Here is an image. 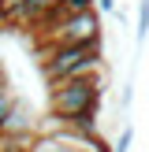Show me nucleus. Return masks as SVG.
Returning <instances> with one entry per match:
<instances>
[{"label": "nucleus", "mask_w": 149, "mask_h": 152, "mask_svg": "<svg viewBox=\"0 0 149 152\" xmlns=\"http://www.w3.org/2000/svg\"><path fill=\"white\" fill-rule=\"evenodd\" d=\"M7 89H11V78H7V71L0 67V93H7Z\"/></svg>", "instance_id": "obj_9"}, {"label": "nucleus", "mask_w": 149, "mask_h": 152, "mask_svg": "<svg viewBox=\"0 0 149 152\" xmlns=\"http://www.w3.org/2000/svg\"><path fill=\"white\" fill-rule=\"evenodd\" d=\"M131 145H134V126H119L116 141H112V152H131Z\"/></svg>", "instance_id": "obj_5"}, {"label": "nucleus", "mask_w": 149, "mask_h": 152, "mask_svg": "<svg viewBox=\"0 0 149 152\" xmlns=\"http://www.w3.org/2000/svg\"><path fill=\"white\" fill-rule=\"evenodd\" d=\"M93 7H97V15H116V0H93Z\"/></svg>", "instance_id": "obj_8"}, {"label": "nucleus", "mask_w": 149, "mask_h": 152, "mask_svg": "<svg viewBox=\"0 0 149 152\" xmlns=\"http://www.w3.org/2000/svg\"><path fill=\"white\" fill-rule=\"evenodd\" d=\"M15 100H19V96H15V89H7V93H0V123H4V119H7V111L15 108Z\"/></svg>", "instance_id": "obj_7"}, {"label": "nucleus", "mask_w": 149, "mask_h": 152, "mask_svg": "<svg viewBox=\"0 0 149 152\" xmlns=\"http://www.w3.org/2000/svg\"><path fill=\"white\" fill-rule=\"evenodd\" d=\"M134 37H138V45L149 37V0H138V30H134Z\"/></svg>", "instance_id": "obj_4"}, {"label": "nucleus", "mask_w": 149, "mask_h": 152, "mask_svg": "<svg viewBox=\"0 0 149 152\" xmlns=\"http://www.w3.org/2000/svg\"><path fill=\"white\" fill-rule=\"evenodd\" d=\"M131 100H134V82L127 78L123 86H119V111H127V108H131Z\"/></svg>", "instance_id": "obj_6"}, {"label": "nucleus", "mask_w": 149, "mask_h": 152, "mask_svg": "<svg viewBox=\"0 0 149 152\" xmlns=\"http://www.w3.org/2000/svg\"><path fill=\"white\" fill-rule=\"evenodd\" d=\"M41 78L45 86H56L67 78H104L101 45H52L41 48Z\"/></svg>", "instance_id": "obj_1"}, {"label": "nucleus", "mask_w": 149, "mask_h": 152, "mask_svg": "<svg viewBox=\"0 0 149 152\" xmlns=\"http://www.w3.org/2000/svg\"><path fill=\"white\" fill-rule=\"evenodd\" d=\"M0 22H4V11H0Z\"/></svg>", "instance_id": "obj_10"}, {"label": "nucleus", "mask_w": 149, "mask_h": 152, "mask_svg": "<svg viewBox=\"0 0 149 152\" xmlns=\"http://www.w3.org/2000/svg\"><path fill=\"white\" fill-rule=\"evenodd\" d=\"M37 34H41L45 48H52V45H101V15H97V7L60 15L56 22H49Z\"/></svg>", "instance_id": "obj_3"}, {"label": "nucleus", "mask_w": 149, "mask_h": 152, "mask_svg": "<svg viewBox=\"0 0 149 152\" xmlns=\"http://www.w3.org/2000/svg\"><path fill=\"white\" fill-rule=\"evenodd\" d=\"M104 96V78H67L49 86V115L56 123H71L78 115H97Z\"/></svg>", "instance_id": "obj_2"}]
</instances>
